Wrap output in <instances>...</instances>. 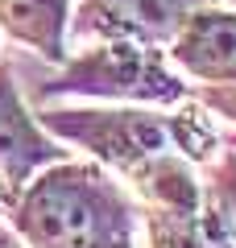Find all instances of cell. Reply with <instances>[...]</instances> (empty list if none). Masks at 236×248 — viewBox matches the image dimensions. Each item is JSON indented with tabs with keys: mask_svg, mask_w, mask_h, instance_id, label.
<instances>
[{
	"mask_svg": "<svg viewBox=\"0 0 236 248\" xmlns=\"http://www.w3.org/2000/svg\"><path fill=\"white\" fill-rule=\"evenodd\" d=\"M13 232L25 248H137L133 203L96 161H54L21 190Z\"/></svg>",
	"mask_w": 236,
	"mask_h": 248,
	"instance_id": "obj_1",
	"label": "cell"
},
{
	"mask_svg": "<svg viewBox=\"0 0 236 248\" xmlns=\"http://www.w3.org/2000/svg\"><path fill=\"white\" fill-rule=\"evenodd\" d=\"M37 124L54 141L79 145L91 153L96 166L108 174L129 178L137 166L183 153L186 161H211L219 149V137L211 133L199 104H186L183 112H149V108H46L37 112Z\"/></svg>",
	"mask_w": 236,
	"mask_h": 248,
	"instance_id": "obj_2",
	"label": "cell"
},
{
	"mask_svg": "<svg viewBox=\"0 0 236 248\" xmlns=\"http://www.w3.org/2000/svg\"><path fill=\"white\" fill-rule=\"evenodd\" d=\"M42 95H87V99H124V104H183L191 83L174 71L162 46L141 42H100L62 62L58 79Z\"/></svg>",
	"mask_w": 236,
	"mask_h": 248,
	"instance_id": "obj_3",
	"label": "cell"
},
{
	"mask_svg": "<svg viewBox=\"0 0 236 248\" xmlns=\"http://www.w3.org/2000/svg\"><path fill=\"white\" fill-rule=\"evenodd\" d=\"M54 161H67V149L37 124L13 83V71L0 62V211H13L21 190Z\"/></svg>",
	"mask_w": 236,
	"mask_h": 248,
	"instance_id": "obj_4",
	"label": "cell"
},
{
	"mask_svg": "<svg viewBox=\"0 0 236 248\" xmlns=\"http://www.w3.org/2000/svg\"><path fill=\"white\" fill-rule=\"evenodd\" d=\"M203 4L219 0H70V29L100 42H141L166 50L183 21Z\"/></svg>",
	"mask_w": 236,
	"mask_h": 248,
	"instance_id": "obj_5",
	"label": "cell"
},
{
	"mask_svg": "<svg viewBox=\"0 0 236 248\" xmlns=\"http://www.w3.org/2000/svg\"><path fill=\"white\" fill-rule=\"evenodd\" d=\"M166 58L183 79L199 87H228L236 83V9L203 4L183 21L166 46Z\"/></svg>",
	"mask_w": 236,
	"mask_h": 248,
	"instance_id": "obj_6",
	"label": "cell"
},
{
	"mask_svg": "<svg viewBox=\"0 0 236 248\" xmlns=\"http://www.w3.org/2000/svg\"><path fill=\"white\" fill-rule=\"evenodd\" d=\"M0 33L62 66L70 58V0H0Z\"/></svg>",
	"mask_w": 236,
	"mask_h": 248,
	"instance_id": "obj_7",
	"label": "cell"
},
{
	"mask_svg": "<svg viewBox=\"0 0 236 248\" xmlns=\"http://www.w3.org/2000/svg\"><path fill=\"white\" fill-rule=\"evenodd\" d=\"M199 190H203V203H199L203 223L216 228L236 248V149L232 145L207 161V182H199Z\"/></svg>",
	"mask_w": 236,
	"mask_h": 248,
	"instance_id": "obj_8",
	"label": "cell"
},
{
	"mask_svg": "<svg viewBox=\"0 0 236 248\" xmlns=\"http://www.w3.org/2000/svg\"><path fill=\"white\" fill-rule=\"evenodd\" d=\"M149 248H207L199 207H145Z\"/></svg>",
	"mask_w": 236,
	"mask_h": 248,
	"instance_id": "obj_9",
	"label": "cell"
},
{
	"mask_svg": "<svg viewBox=\"0 0 236 248\" xmlns=\"http://www.w3.org/2000/svg\"><path fill=\"white\" fill-rule=\"evenodd\" d=\"M199 108L203 112H216L219 120L236 124V83H228V87H203L199 91Z\"/></svg>",
	"mask_w": 236,
	"mask_h": 248,
	"instance_id": "obj_10",
	"label": "cell"
},
{
	"mask_svg": "<svg viewBox=\"0 0 236 248\" xmlns=\"http://www.w3.org/2000/svg\"><path fill=\"white\" fill-rule=\"evenodd\" d=\"M0 248H25V244L17 240V232H4V228H0Z\"/></svg>",
	"mask_w": 236,
	"mask_h": 248,
	"instance_id": "obj_11",
	"label": "cell"
},
{
	"mask_svg": "<svg viewBox=\"0 0 236 248\" xmlns=\"http://www.w3.org/2000/svg\"><path fill=\"white\" fill-rule=\"evenodd\" d=\"M232 9H236V0H232Z\"/></svg>",
	"mask_w": 236,
	"mask_h": 248,
	"instance_id": "obj_12",
	"label": "cell"
},
{
	"mask_svg": "<svg viewBox=\"0 0 236 248\" xmlns=\"http://www.w3.org/2000/svg\"><path fill=\"white\" fill-rule=\"evenodd\" d=\"M232 149H236V141H232Z\"/></svg>",
	"mask_w": 236,
	"mask_h": 248,
	"instance_id": "obj_13",
	"label": "cell"
}]
</instances>
